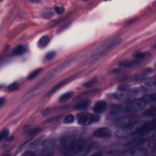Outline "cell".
<instances>
[{"label":"cell","mask_w":156,"mask_h":156,"mask_svg":"<svg viewBox=\"0 0 156 156\" xmlns=\"http://www.w3.org/2000/svg\"><path fill=\"white\" fill-rule=\"evenodd\" d=\"M59 148L64 155L84 156L90 151L91 145L86 140L69 136L64 137L60 140Z\"/></svg>","instance_id":"obj_1"},{"label":"cell","mask_w":156,"mask_h":156,"mask_svg":"<svg viewBox=\"0 0 156 156\" xmlns=\"http://www.w3.org/2000/svg\"><path fill=\"white\" fill-rule=\"evenodd\" d=\"M155 100V94H151L148 96H145L137 100H134L131 104L126 106L121 107L119 109V111L121 113H133L142 111L144 110L147 105L152 101Z\"/></svg>","instance_id":"obj_2"},{"label":"cell","mask_w":156,"mask_h":156,"mask_svg":"<svg viewBox=\"0 0 156 156\" xmlns=\"http://www.w3.org/2000/svg\"><path fill=\"white\" fill-rule=\"evenodd\" d=\"M146 90L143 87L129 88L124 92H120L113 94V98L121 101H127L129 100H135L143 98L146 95Z\"/></svg>","instance_id":"obj_3"},{"label":"cell","mask_w":156,"mask_h":156,"mask_svg":"<svg viewBox=\"0 0 156 156\" xmlns=\"http://www.w3.org/2000/svg\"><path fill=\"white\" fill-rule=\"evenodd\" d=\"M73 61H74V59H69V60L65 61L64 62L59 65L58 67H57L54 69H52L50 73H49L45 78H44L43 79L41 80L36 85L35 87H37L36 89H38L37 91L39 90V89H41L43 87H45L46 86V84H47L49 82L52 80L57 75H59L62 72H63L64 70H65L68 67H69L73 62Z\"/></svg>","instance_id":"obj_4"},{"label":"cell","mask_w":156,"mask_h":156,"mask_svg":"<svg viewBox=\"0 0 156 156\" xmlns=\"http://www.w3.org/2000/svg\"><path fill=\"white\" fill-rule=\"evenodd\" d=\"M121 38H113L108 39L103 42V43L99 45L96 48H95L94 50L90 52L89 53V55L91 57H94L101 54L102 53L103 54L115 48L121 43Z\"/></svg>","instance_id":"obj_5"},{"label":"cell","mask_w":156,"mask_h":156,"mask_svg":"<svg viewBox=\"0 0 156 156\" xmlns=\"http://www.w3.org/2000/svg\"><path fill=\"white\" fill-rule=\"evenodd\" d=\"M155 120H153L152 121L146 122L141 126H139L132 135L136 138L142 137L151 133L155 129Z\"/></svg>","instance_id":"obj_6"},{"label":"cell","mask_w":156,"mask_h":156,"mask_svg":"<svg viewBox=\"0 0 156 156\" xmlns=\"http://www.w3.org/2000/svg\"><path fill=\"white\" fill-rule=\"evenodd\" d=\"M138 123V122L129 126L119 127V129L115 132V136L119 138H124L132 135L139 126Z\"/></svg>","instance_id":"obj_7"},{"label":"cell","mask_w":156,"mask_h":156,"mask_svg":"<svg viewBox=\"0 0 156 156\" xmlns=\"http://www.w3.org/2000/svg\"><path fill=\"white\" fill-rule=\"evenodd\" d=\"M78 123L81 126H89L100 120V117L91 113H79L77 115Z\"/></svg>","instance_id":"obj_8"},{"label":"cell","mask_w":156,"mask_h":156,"mask_svg":"<svg viewBox=\"0 0 156 156\" xmlns=\"http://www.w3.org/2000/svg\"><path fill=\"white\" fill-rule=\"evenodd\" d=\"M79 74L78 73H76L74 75L71 76L68 78H67L65 79H64V80L60 81L59 82H58L57 84H55L54 87H52V89L48 92V93H47V96H50L51 95H52L53 94H54L58 90H59L61 88H62V87L66 86L67 84H69V82H72V81H73L74 79H75L76 78L78 77Z\"/></svg>","instance_id":"obj_9"},{"label":"cell","mask_w":156,"mask_h":156,"mask_svg":"<svg viewBox=\"0 0 156 156\" xmlns=\"http://www.w3.org/2000/svg\"><path fill=\"white\" fill-rule=\"evenodd\" d=\"M138 118L135 116L130 117H121L117 120L115 122V126L118 127H124L127 126H129L138 122Z\"/></svg>","instance_id":"obj_10"},{"label":"cell","mask_w":156,"mask_h":156,"mask_svg":"<svg viewBox=\"0 0 156 156\" xmlns=\"http://www.w3.org/2000/svg\"><path fill=\"white\" fill-rule=\"evenodd\" d=\"M148 154V151L143 147H135L128 151L121 153V155L124 156H145Z\"/></svg>","instance_id":"obj_11"},{"label":"cell","mask_w":156,"mask_h":156,"mask_svg":"<svg viewBox=\"0 0 156 156\" xmlns=\"http://www.w3.org/2000/svg\"><path fill=\"white\" fill-rule=\"evenodd\" d=\"M54 144L51 140H47L42 143L41 154L44 155H52L54 154Z\"/></svg>","instance_id":"obj_12"},{"label":"cell","mask_w":156,"mask_h":156,"mask_svg":"<svg viewBox=\"0 0 156 156\" xmlns=\"http://www.w3.org/2000/svg\"><path fill=\"white\" fill-rule=\"evenodd\" d=\"M93 135L99 138H107L111 135V131L107 127H102L96 129Z\"/></svg>","instance_id":"obj_13"},{"label":"cell","mask_w":156,"mask_h":156,"mask_svg":"<svg viewBox=\"0 0 156 156\" xmlns=\"http://www.w3.org/2000/svg\"><path fill=\"white\" fill-rule=\"evenodd\" d=\"M107 108V103L104 101H99L96 102L94 106L93 110L96 113L100 114L105 112Z\"/></svg>","instance_id":"obj_14"},{"label":"cell","mask_w":156,"mask_h":156,"mask_svg":"<svg viewBox=\"0 0 156 156\" xmlns=\"http://www.w3.org/2000/svg\"><path fill=\"white\" fill-rule=\"evenodd\" d=\"M140 62L138 60L134 61H124L118 64V66L121 68H129L132 67L135 65L139 64Z\"/></svg>","instance_id":"obj_15"},{"label":"cell","mask_w":156,"mask_h":156,"mask_svg":"<svg viewBox=\"0 0 156 156\" xmlns=\"http://www.w3.org/2000/svg\"><path fill=\"white\" fill-rule=\"evenodd\" d=\"M50 41V38L48 35L41 37L38 41V45L40 48H44L47 47Z\"/></svg>","instance_id":"obj_16"},{"label":"cell","mask_w":156,"mask_h":156,"mask_svg":"<svg viewBox=\"0 0 156 156\" xmlns=\"http://www.w3.org/2000/svg\"><path fill=\"white\" fill-rule=\"evenodd\" d=\"M91 101L90 100H86L82 101L79 104H78L75 107V109L77 110H84L87 109L90 105Z\"/></svg>","instance_id":"obj_17"},{"label":"cell","mask_w":156,"mask_h":156,"mask_svg":"<svg viewBox=\"0 0 156 156\" xmlns=\"http://www.w3.org/2000/svg\"><path fill=\"white\" fill-rule=\"evenodd\" d=\"M26 51V48L23 45H18L14 48L12 51V54L14 55H21L24 54Z\"/></svg>","instance_id":"obj_18"},{"label":"cell","mask_w":156,"mask_h":156,"mask_svg":"<svg viewBox=\"0 0 156 156\" xmlns=\"http://www.w3.org/2000/svg\"><path fill=\"white\" fill-rule=\"evenodd\" d=\"M143 86L145 90H154L155 89V82L154 81H147L143 82Z\"/></svg>","instance_id":"obj_19"},{"label":"cell","mask_w":156,"mask_h":156,"mask_svg":"<svg viewBox=\"0 0 156 156\" xmlns=\"http://www.w3.org/2000/svg\"><path fill=\"white\" fill-rule=\"evenodd\" d=\"M42 143H41L40 140H36L30 145L29 149L35 151L42 147Z\"/></svg>","instance_id":"obj_20"},{"label":"cell","mask_w":156,"mask_h":156,"mask_svg":"<svg viewBox=\"0 0 156 156\" xmlns=\"http://www.w3.org/2000/svg\"><path fill=\"white\" fill-rule=\"evenodd\" d=\"M73 93H74V92L72 91H69V92H67L65 93L64 94L61 95V96L59 98V101L62 103H64V102L68 101L69 99H70L71 97L72 96Z\"/></svg>","instance_id":"obj_21"},{"label":"cell","mask_w":156,"mask_h":156,"mask_svg":"<svg viewBox=\"0 0 156 156\" xmlns=\"http://www.w3.org/2000/svg\"><path fill=\"white\" fill-rule=\"evenodd\" d=\"M149 55V53L147 52H136L134 54V58L137 59V60H141V59H144L146 58H148V57Z\"/></svg>","instance_id":"obj_22"},{"label":"cell","mask_w":156,"mask_h":156,"mask_svg":"<svg viewBox=\"0 0 156 156\" xmlns=\"http://www.w3.org/2000/svg\"><path fill=\"white\" fill-rule=\"evenodd\" d=\"M155 112H156V110L155 107H151L149 109H148V110H146L144 113H143V115L145 117L147 118H151L155 116Z\"/></svg>","instance_id":"obj_23"},{"label":"cell","mask_w":156,"mask_h":156,"mask_svg":"<svg viewBox=\"0 0 156 156\" xmlns=\"http://www.w3.org/2000/svg\"><path fill=\"white\" fill-rule=\"evenodd\" d=\"M42 69L41 68H38V69H36L35 70L33 71V72H31L29 75H28L27 79V80H33L34 79H35L41 72H42Z\"/></svg>","instance_id":"obj_24"},{"label":"cell","mask_w":156,"mask_h":156,"mask_svg":"<svg viewBox=\"0 0 156 156\" xmlns=\"http://www.w3.org/2000/svg\"><path fill=\"white\" fill-rule=\"evenodd\" d=\"M41 131V128H39V127H35V128H33L28 131L27 135L29 136H33L40 133Z\"/></svg>","instance_id":"obj_25"},{"label":"cell","mask_w":156,"mask_h":156,"mask_svg":"<svg viewBox=\"0 0 156 156\" xmlns=\"http://www.w3.org/2000/svg\"><path fill=\"white\" fill-rule=\"evenodd\" d=\"M75 121V117L73 115H67L64 120V123L65 124H70L73 123Z\"/></svg>","instance_id":"obj_26"},{"label":"cell","mask_w":156,"mask_h":156,"mask_svg":"<svg viewBox=\"0 0 156 156\" xmlns=\"http://www.w3.org/2000/svg\"><path fill=\"white\" fill-rule=\"evenodd\" d=\"M19 87V85L17 82H13L11 84H10L9 86L7 87V90L9 91L12 92V91H15L17 90Z\"/></svg>","instance_id":"obj_27"},{"label":"cell","mask_w":156,"mask_h":156,"mask_svg":"<svg viewBox=\"0 0 156 156\" xmlns=\"http://www.w3.org/2000/svg\"><path fill=\"white\" fill-rule=\"evenodd\" d=\"M55 52L54 51H50L49 52L47 53V54L45 56V59L48 61H51L52 59H53L54 58V57L55 56Z\"/></svg>","instance_id":"obj_28"},{"label":"cell","mask_w":156,"mask_h":156,"mask_svg":"<svg viewBox=\"0 0 156 156\" xmlns=\"http://www.w3.org/2000/svg\"><path fill=\"white\" fill-rule=\"evenodd\" d=\"M96 82H97V79H92V80L87 82L86 83H85L84 84V86L87 87V88L90 87H92V86H93V85L95 84Z\"/></svg>","instance_id":"obj_29"},{"label":"cell","mask_w":156,"mask_h":156,"mask_svg":"<svg viewBox=\"0 0 156 156\" xmlns=\"http://www.w3.org/2000/svg\"><path fill=\"white\" fill-rule=\"evenodd\" d=\"M9 130L7 129H5L1 131V134H0V138H1V140H3V139L6 138L9 135Z\"/></svg>","instance_id":"obj_30"},{"label":"cell","mask_w":156,"mask_h":156,"mask_svg":"<svg viewBox=\"0 0 156 156\" xmlns=\"http://www.w3.org/2000/svg\"><path fill=\"white\" fill-rule=\"evenodd\" d=\"M64 8L63 7H60V6H57L55 7L54 10L55 11V12L60 15V14L63 13V12H64Z\"/></svg>","instance_id":"obj_31"},{"label":"cell","mask_w":156,"mask_h":156,"mask_svg":"<svg viewBox=\"0 0 156 156\" xmlns=\"http://www.w3.org/2000/svg\"><path fill=\"white\" fill-rule=\"evenodd\" d=\"M24 155H27V156H34V155H37L36 153L35 152V151L30 150V151H26L24 154Z\"/></svg>","instance_id":"obj_32"},{"label":"cell","mask_w":156,"mask_h":156,"mask_svg":"<svg viewBox=\"0 0 156 156\" xmlns=\"http://www.w3.org/2000/svg\"><path fill=\"white\" fill-rule=\"evenodd\" d=\"M4 102H5V101H4V99L3 98H1V101H0V103H1V107L3 106V105L4 104Z\"/></svg>","instance_id":"obj_33"},{"label":"cell","mask_w":156,"mask_h":156,"mask_svg":"<svg viewBox=\"0 0 156 156\" xmlns=\"http://www.w3.org/2000/svg\"><path fill=\"white\" fill-rule=\"evenodd\" d=\"M30 2L33 3H40V1H30Z\"/></svg>","instance_id":"obj_34"}]
</instances>
